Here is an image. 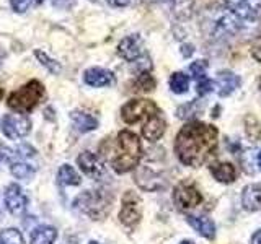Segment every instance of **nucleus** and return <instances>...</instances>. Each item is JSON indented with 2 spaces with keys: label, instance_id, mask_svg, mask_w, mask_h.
Listing matches in <instances>:
<instances>
[{
  "label": "nucleus",
  "instance_id": "4468645a",
  "mask_svg": "<svg viewBox=\"0 0 261 244\" xmlns=\"http://www.w3.org/2000/svg\"><path fill=\"white\" fill-rule=\"evenodd\" d=\"M77 163H79V168L84 171L87 176L93 177V179H100L106 174L105 165L100 161V158L90 151L80 153L77 158Z\"/></svg>",
  "mask_w": 261,
  "mask_h": 244
},
{
  "label": "nucleus",
  "instance_id": "1a4fd4ad",
  "mask_svg": "<svg viewBox=\"0 0 261 244\" xmlns=\"http://www.w3.org/2000/svg\"><path fill=\"white\" fill-rule=\"evenodd\" d=\"M141 217H142L141 199H139L134 192L127 191L124 194V197H122V207L119 211L121 223L126 226H134L141 222Z\"/></svg>",
  "mask_w": 261,
  "mask_h": 244
},
{
  "label": "nucleus",
  "instance_id": "39448f33",
  "mask_svg": "<svg viewBox=\"0 0 261 244\" xmlns=\"http://www.w3.org/2000/svg\"><path fill=\"white\" fill-rule=\"evenodd\" d=\"M111 195L105 191H85L82 192L73 202L75 208L84 211L93 220H101L110 214L111 210Z\"/></svg>",
  "mask_w": 261,
  "mask_h": 244
},
{
  "label": "nucleus",
  "instance_id": "c85d7f7f",
  "mask_svg": "<svg viewBox=\"0 0 261 244\" xmlns=\"http://www.w3.org/2000/svg\"><path fill=\"white\" fill-rule=\"evenodd\" d=\"M206 72H207V62L206 60H196L191 64V67H190V73H191V77L196 78V80H202V78H206Z\"/></svg>",
  "mask_w": 261,
  "mask_h": 244
},
{
  "label": "nucleus",
  "instance_id": "393cba45",
  "mask_svg": "<svg viewBox=\"0 0 261 244\" xmlns=\"http://www.w3.org/2000/svg\"><path fill=\"white\" fill-rule=\"evenodd\" d=\"M170 88H171V92L176 95L186 93L188 88H190V77L185 75L183 72H175L173 75L170 77Z\"/></svg>",
  "mask_w": 261,
  "mask_h": 244
},
{
  "label": "nucleus",
  "instance_id": "2eb2a0df",
  "mask_svg": "<svg viewBox=\"0 0 261 244\" xmlns=\"http://www.w3.org/2000/svg\"><path fill=\"white\" fill-rule=\"evenodd\" d=\"M84 81L88 86L93 88H103V86H111L114 83V75L113 72L101 69V67H92L85 70L84 73Z\"/></svg>",
  "mask_w": 261,
  "mask_h": 244
},
{
  "label": "nucleus",
  "instance_id": "dca6fc26",
  "mask_svg": "<svg viewBox=\"0 0 261 244\" xmlns=\"http://www.w3.org/2000/svg\"><path fill=\"white\" fill-rule=\"evenodd\" d=\"M216 86H217L219 95L224 98V96L232 95L235 89L240 86V78L230 70H222V72L217 73Z\"/></svg>",
  "mask_w": 261,
  "mask_h": 244
},
{
  "label": "nucleus",
  "instance_id": "ea45409f",
  "mask_svg": "<svg viewBox=\"0 0 261 244\" xmlns=\"http://www.w3.org/2000/svg\"><path fill=\"white\" fill-rule=\"evenodd\" d=\"M2 98H4V89L0 88V100H2Z\"/></svg>",
  "mask_w": 261,
  "mask_h": 244
},
{
  "label": "nucleus",
  "instance_id": "9d476101",
  "mask_svg": "<svg viewBox=\"0 0 261 244\" xmlns=\"http://www.w3.org/2000/svg\"><path fill=\"white\" fill-rule=\"evenodd\" d=\"M4 200H5L7 210L10 211L12 215L20 217L27 211L28 197L24 195V192L21 191V187L18 184H10L7 187L4 194Z\"/></svg>",
  "mask_w": 261,
  "mask_h": 244
},
{
  "label": "nucleus",
  "instance_id": "79ce46f5",
  "mask_svg": "<svg viewBox=\"0 0 261 244\" xmlns=\"http://www.w3.org/2000/svg\"><path fill=\"white\" fill-rule=\"evenodd\" d=\"M0 220H2V211H0Z\"/></svg>",
  "mask_w": 261,
  "mask_h": 244
},
{
  "label": "nucleus",
  "instance_id": "7ed1b4c3",
  "mask_svg": "<svg viewBox=\"0 0 261 244\" xmlns=\"http://www.w3.org/2000/svg\"><path fill=\"white\" fill-rule=\"evenodd\" d=\"M204 26L211 38H232L239 35L243 28V20L232 13L227 7H214V10H207Z\"/></svg>",
  "mask_w": 261,
  "mask_h": 244
},
{
  "label": "nucleus",
  "instance_id": "a211bd4d",
  "mask_svg": "<svg viewBox=\"0 0 261 244\" xmlns=\"http://www.w3.org/2000/svg\"><path fill=\"white\" fill-rule=\"evenodd\" d=\"M165 119L162 117V114H159V116H155L152 119H149L145 122V124L142 126V135L147 138V140L150 142H157L159 138L165 134Z\"/></svg>",
  "mask_w": 261,
  "mask_h": 244
},
{
  "label": "nucleus",
  "instance_id": "423d86ee",
  "mask_svg": "<svg viewBox=\"0 0 261 244\" xmlns=\"http://www.w3.org/2000/svg\"><path fill=\"white\" fill-rule=\"evenodd\" d=\"M160 109L159 106L150 100H130L121 108V117L126 124H137L144 120V124L149 119L159 116Z\"/></svg>",
  "mask_w": 261,
  "mask_h": 244
},
{
  "label": "nucleus",
  "instance_id": "ddd939ff",
  "mask_svg": "<svg viewBox=\"0 0 261 244\" xmlns=\"http://www.w3.org/2000/svg\"><path fill=\"white\" fill-rule=\"evenodd\" d=\"M173 199L181 208H193L196 205H199L202 200L199 191L193 184H186V182L176 186V189L173 192Z\"/></svg>",
  "mask_w": 261,
  "mask_h": 244
},
{
  "label": "nucleus",
  "instance_id": "bb28decb",
  "mask_svg": "<svg viewBox=\"0 0 261 244\" xmlns=\"http://www.w3.org/2000/svg\"><path fill=\"white\" fill-rule=\"evenodd\" d=\"M0 244H24L23 234L16 228H5L0 231Z\"/></svg>",
  "mask_w": 261,
  "mask_h": 244
},
{
  "label": "nucleus",
  "instance_id": "412c9836",
  "mask_svg": "<svg viewBox=\"0 0 261 244\" xmlns=\"http://www.w3.org/2000/svg\"><path fill=\"white\" fill-rule=\"evenodd\" d=\"M70 119L79 132H92L98 127V119L84 111H72Z\"/></svg>",
  "mask_w": 261,
  "mask_h": 244
},
{
  "label": "nucleus",
  "instance_id": "f8f14e48",
  "mask_svg": "<svg viewBox=\"0 0 261 244\" xmlns=\"http://www.w3.org/2000/svg\"><path fill=\"white\" fill-rule=\"evenodd\" d=\"M136 182L144 191H157L165 186V179L145 163L144 166H139L136 169Z\"/></svg>",
  "mask_w": 261,
  "mask_h": 244
},
{
  "label": "nucleus",
  "instance_id": "2f4dec72",
  "mask_svg": "<svg viewBox=\"0 0 261 244\" xmlns=\"http://www.w3.org/2000/svg\"><path fill=\"white\" fill-rule=\"evenodd\" d=\"M51 5L59 10H70L75 7V0H51Z\"/></svg>",
  "mask_w": 261,
  "mask_h": 244
},
{
  "label": "nucleus",
  "instance_id": "f03ea898",
  "mask_svg": "<svg viewBox=\"0 0 261 244\" xmlns=\"http://www.w3.org/2000/svg\"><path fill=\"white\" fill-rule=\"evenodd\" d=\"M103 158L119 174L137 168L142 157V145L139 137L130 130H121L114 140H105L100 146Z\"/></svg>",
  "mask_w": 261,
  "mask_h": 244
},
{
  "label": "nucleus",
  "instance_id": "72a5a7b5",
  "mask_svg": "<svg viewBox=\"0 0 261 244\" xmlns=\"http://www.w3.org/2000/svg\"><path fill=\"white\" fill-rule=\"evenodd\" d=\"M111 7H116V8H122V7H127L130 4V0H106Z\"/></svg>",
  "mask_w": 261,
  "mask_h": 244
},
{
  "label": "nucleus",
  "instance_id": "5701e85b",
  "mask_svg": "<svg viewBox=\"0 0 261 244\" xmlns=\"http://www.w3.org/2000/svg\"><path fill=\"white\" fill-rule=\"evenodd\" d=\"M57 181L62 186H79L82 182V177L70 165H62L57 173Z\"/></svg>",
  "mask_w": 261,
  "mask_h": 244
},
{
  "label": "nucleus",
  "instance_id": "473e14b6",
  "mask_svg": "<svg viewBox=\"0 0 261 244\" xmlns=\"http://www.w3.org/2000/svg\"><path fill=\"white\" fill-rule=\"evenodd\" d=\"M251 57L255 60L261 62V36L255 39V43L251 44Z\"/></svg>",
  "mask_w": 261,
  "mask_h": 244
},
{
  "label": "nucleus",
  "instance_id": "f3484780",
  "mask_svg": "<svg viewBox=\"0 0 261 244\" xmlns=\"http://www.w3.org/2000/svg\"><path fill=\"white\" fill-rule=\"evenodd\" d=\"M242 205L248 211L261 210V184H251L245 187L242 194Z\"/></svg>",
  "mask_w": 261,
  "mask_h": 244
},
{
  "label": "nucleus",
  "instance_id": "7c9ffc66",
  "mask_svg": "<svg viewBox=\"0 0 261 244\" xmlns=\"http://www.w3.org/2000/svg\"><path fill=\"white\" fill-rule=\"evenodd\" d=\"M10 5H12V10H15L16 13H23L28 10L30 0H10Z\"/></svg>",
  "mask_w": 261,
  "mask_h": 244
},
{
  "label": "nucleus",
  "instance_id": "a878e982",
  "mask_svg": "<svg viewBox=\"0 0 261 244\" xmlns=\"http://www.w3.org/2000/svg\"><path fill=\"white\" fill-rule=\"evenodd\" d=\"M35 57L39 60V64L43 65V67H46L51 73H54V75H57V73H61L62 67H61V64L51 59L44 51H41V49H35Z\"/></svg>",
  "mask_w": 261,
  "mask_h": 244
},
{
  "label": "nucleus",
  "instance_id": "e433bc0d",
  "mask_svg": "<svg viewBox=\"0 0 261 244\" xmlns=\"http://www.w3.org/2000/svg\"><path fill=\"white\" fill-rule=\"evenodd\" d=\"M44 2V0H33V4H35V5H39V4H43Z\"/></svg>",
  "mask_w": 261,
  "mask_h": 244
},
{
  "label": "nucleus",
  "instance_id": "4c0bfd02",
  "mask_svg": "<svg viewBox=\"0 0 261 244\" xmlns=\"http://www.w3.org/2000/svg\"><path fill=\"white\" fill-rule=\"evenodd\" d=\"M258 165H259V169H261V151H259V155H258Z\"/></svg>",
  "mask_w": 261,
  "mask_h": 244
},
{
  "label": "nucleus",
  "instance_id": "c756f323",
  "mask_svg": "<svg viewBox=\"0 0 261 244\" xmlns=\"http://www.w3.org/2000/svg\"><path fill=\"white\" fill-rule=\"evenodd\" d=\"M214 81L212 80H209L207 77L206 78H202V80H199L198 81V86H196V92H198V95L199 96H206L207 93H211L212 89H214Z\"/></svg>",
  "mask_w": 261,
  "mask_h": 244
},
{
  "label": "nucleus",
  "instance_id": "b1692460",
  "mask_svg": "<svg viewBox=\"0 0 261 244\" xmlns=\"http://www.w3.org/2000/svg\"><path fill=\"white\" fill-rule=\"evenodd\" d=\"M10 171L16 179H23V181H30L36 173L35 166L27 165V163H23V161H13L10 166Z\"/></svg>",
  "mask_w": 261,
  "mask_h": 244
},
{
  "label": "nucleus",
  "instance_id": "58836bf2",
  "mask_svg": "<svg viewBox=\"0 0 261 244\" xmlns=\"http://www.w3.org/2000/svg\"><path fill=\"white\" fill-rule=\"evenodd\" d=\"M179 244H194V242H193V241H181Z\"/></svg>",
  "mask_w": 261,
  "mask_h": 244
},
{
  "label": "nucleus",
  "instance_id": "20e7f679",
  "mask_svg": "<svg viewBox=\"0 0 261 244\" xmlns=\"http://www.w3.org/2000/svg\"><path fill=\"white\" fill-rule=\"evenodd\" d=\"M44 85L38 80H31L27 85L20 86L16 92L8 96L7 106L16 112H31L36 106L44 100Z\"/></svg>",
  "mask_w": 261,
  "mask_h": 244
},
{
  "label": "nucleus",
  "instance_id": "6e6552de",
  "mask_svg": "<svg viewBox=\"0 0 261 244\" xmlns=\"http://www.w3.org/2000/svg\"><path fill=\"white\" fill-rule=\"evenodd\" d=\"M224 4L243 21L261 20V0H224Z\"/></svg>",
  "mask_w": 261,
  "mask_h": 244
},
{
  "label": "nucleus",
  "instance_id": "a19ab883",
  "mask_svg": "<svg viewBox=\"0 0 261 244\" xmlns=\"http://www.w3.org/2000/svg\"><path fill=\"white\" fill-rule=\"evenodd\" d=\"M88 244H100V242H96V241H90Z\"/></svg>",
  "mask_w": 261,
  "mask_h": 244
},
{
  "label": "nucleus",
  "instance_id": "0eeeda50",
  "mask_svg": "<svg viewBox=\"0 0 261 244\" xmlns=\"http://www.w3.org/2000/svg\"><path fill=\"white\" fill-rule=\"evenodd\" d=\"M0 127H2L5 137L12 138V140H18V138H24L31 132V120L27 116L7 114V116L2 117Z\"/></svg>",
  "mask_w": 261,
  "mask_h": 244
},
{
  "label": "nucleus",
  "instance_id": "cd10ccee",
  "mask_svg": "<svg viewBox=\"0 0 261 244\" xmlns=\"http://www.w3.org/2000/svg\"><path fill=\"white\" fill-rule=\"evenodd\" d=\"M137 92H152L155 88V80L153 77L150 75V72H145V73H141V75L137 77L136 83H134Z\"/></svg>",
  "mask_w": 261,
  "mask_h": 244
},
{
  "label": "nucleus",
  "instance_id": "6ab92c4d",
  "mask_svg": "<svg viewBox=\"0 0 261 244\" xmlns=\"http://www.w3.org/2000/svg\"><path fill=\"white\" fill-rule=\"evenodd\" d=\"M186 220H188V223H190L201 236H204V238H207V239H214V236H216V225H214V222H212L211 218L188 215Z\"/></svg>",
  "mask_w": 261,
  "mask_h": 244
},
{
  "label": "nucleus",
  "instance_id": "4be33fe9",
  "mask_svg": "<svg viewBox=\"0 0 261 244\" xmlns=\"http://www.w3.org/2000/svg\"><path fill=\"white\" fill-rule=\"evenodd\" d=\"M57 238V231L53 226H38L31 231V244H54Z\"/></svg>",
  "mask_w": 261,
  "mask_h": 244
},
{
  "label": "nucleus",
  "instance_id": "9b49d317",
  "mask_svg": "<svg viewBox=\"0 0 261 244\" xmlns=\"http://www.w3.org/2000/svg\"><path fill=\"white\" fill-rule=\"evenodd\" d=\"M118 54L127 62H136L141 57H144V43L139 35H130L126 36L124 39H121V43L118 44Z\"/></svg>",
  "mask_w": 261,
  "mask_h": 244
},
{
  "label": "nucleus",
  "instance_id": "aec40b11",
  "mask_svg": "<svg viewBox=\"0 0 261 244\" xmlns=\"http://www.w3.org/2000/svg\"><path fill=\"white\" fill-rule=\"evenodd\" d=\"M209 169H211V174L214 176L219 182L230 184V182L235 181L237 171H235L233 165H230V163H222V161L212 163Z\"/></svg>",
  "mask_w": 261,
  "mask_h": 244
},
{
  "label": "nucleus",
  "instance_id": "c9c22d12",
  "mask_svg": "<svg viewBox=\"0 0 261 244\" xmlns=\"http://www.w3.org/2000/svg\"><path fill=\"white\" fill-rule=\"evenodd\" d=\"M5 57H7V51H5L2 46H0V64L5 60Z\"/></svg>",
  "mask_w": 261,
  "mask_h": 244
},
{
  "label": "nucleus",
  "instance_id": "f257e3e1",
  "mask_svg": "<svg viewBox=\"0 0 261 244\" xmlns=\"http://www.w3.org/2000/svg\"><path fill=\"white\" fill-rule=\"evenodd\" d=\"M217 129L194 120L181 127L175 140V153L183 165L198 168L209 161L217 150Z\"/></svg>",
  "mask_w": 261,
  "mask_h": 244
},
{
  "label": "nucleus",
  "instance_id": "f704fd0d",
  "mask_svg": "<svg viewBox=\"0 0 261 244\" xmlns=\"http://www.w3.org/2000/svg\"><path fill=\"white\" fill-rule=\"evenodd\" d=\"M251 244H261V230H258L251 236Z\"/></svg>",
  "mask_w": 261,
  "mask_h": 244
}]
</instances>
